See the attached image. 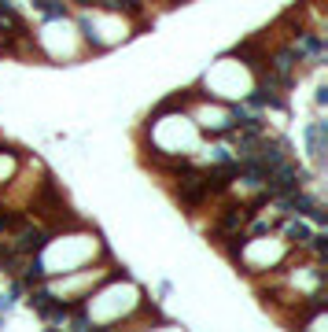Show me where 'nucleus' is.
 <instances>
[{
  "label": "nucleus",
  "instance_id": "nucleus-1",
  "mask_svg": "<svg viewBox=\"0 0 328 332\" xmlns=\"http://www.w3.org/2000/svg\"><path fill=\"white\" fill-rule=\"evenodd\" d=\"M280 236H284V244L288 247H306L310 244V236H314V229L306 225V221L299 218V214H284V225H280Z\"/></svg>",
  "mask_w": 328,
  "mask_h": 332
},
{
  "label": "nucleus",
  "instance_id": "nucleus-2",
  "mask_svg": "<svg viewBox=\"0 0 328 332\" xmlns=\"http://www.w3.org/2000/svg\"><path fill=\"white\" fill-rule=\"evenodd\" d=\"M306 140H310V155H314V159H321L324 155V122H314L306 130Z\"/></svg>",
  "mask_w": 328,
  "mask_h": 332
}]
</instances>
